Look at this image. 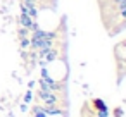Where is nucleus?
I'll list each match as a JSON object with an SVG mask.
<instances>
[{"label": "nucleus", "mask_w": 126, "mask_h": 117, "mask_svg": "<svg viewBox=\"0 0 126 117\" xmlns=\"http://www.w3.org/2000/svg\"><path fill=\"white\" fill-rule=\"evenodd\" d=\"M17 23H19V26H23V28H26V29H30V31H35V29H38V28H40L36 19H33V17H30L28 14H23V12L19 14Z\"/></svg>", "instance_id": "f257e3e1"}, {"label": "nucleus", "mask_w": 126, "mask_h": 117, "mask_svg": "<svg viewBox=\"0 0 126 117\" xmlns=\"http://www.w3.org/2000/svg\"><path fill=\"white\" fill-rule=\"evenodd\" d=\"M59 88H61V84L55 79H52L50 76H45L40 79V90L42 91H57Z\"/></svg>", "instance_id": "f03ea898"}, {"label": "nucleus", "mask_w": 126, "mask_h": 117, "mask_svg": "<svg viewBox=\"0 0 126 117\" xmlns=\"http://www.w3.org/2000/svg\"><path fill=\"white\" fill-rule=\"evenodd\" d=\"M38 96L45 102V105H57V102H59V98H57V95L54 93V91H38Z\"/></svg>", "instance_id": "7ed1b4c3"}, {"label": "nucleus", "mask_w": 126, "mask_h": 117, "mask_svg": "<svg viewBox=\"0 0 126 117\" xmlns=\"http://www.w3.org/2000/svg\"><path fill=\"white\" fill-rule=\"evenodd\" d=\"M42 110H43L47 115H55V114H59V112H61L57 105H42Z\"/></svg>", "instance_id": "20e7f679"}, {"label": "nucleus", "mask_w": 126, "mask_h": 117, "mask_svg": "<svg viewBox=\"0 0 126 117\" xmlns=\"http://www.w3.org/2000/svg\"><path fill=\"white\" fill-rule=\"evenodd\" d=\"M57 55H59V50H57V48L54 47L52 50H48V53H47V55L43 57V60H45V62L48 64V62H52V60H55V59H57Z\"/></svg>", "instance_id": "39448f33"}, {"label": "nucleus", "mask_w": 126, "mask_h": 117, "mask_svg": "<svg viewBox=\"0 0 126 117\" xmlns=\"http://www.w3.org/2000/svg\"><path fill=\"white\" fill-rule=\"evenodd\" d=\"M33 117H48V115L42 110V105H35L33 107Z\"/></svg>", "instance_id": "423d86ee"}, {"label": "nucleus", "mask_w": 126, "mask_h": 117, "mask_svg": "<svg viewBox=\"0 0 126 117\" xmlns=\"http://www.w3.org/2000/svg\"><path fill=\"white\" fill-rule=\"evenodd\" d=\"M19 47H21V50L30 48V36H23V38H19Z\"/></svg>", "instance_id": "0eeeda50"}, {"label": "nucleus", "mask_w": 126, "mask_h": 117, "mask_svg": "<svg viewBox=\"0 0 126 117\" xmlns=\"http://www.w3.org/2000/svg\"><path fill=\"white\" fill-rule=\"evenodd\" d=\"M17 35H19V38H23V36H30L31 31L26 29V28H23V26H19V28H17Z\"/></svg>", "instance_id": "6e6552de"}, {"label": "nucleus", "mask_w": 126, "mask_h": 117, "mask_svg": "<svg viewBox=\"0 0 126 117\" xmlns=\"http://www.w3.org/2000/svg\"><path fill=\"white\" fill-rule=\"evenodd\" d=\"M95 108H97V110H104V108H107V107H105L104 100H95Z\"/></svg>", "instance_id": "1a4fd4ad"}, {"label": "nucleus", "mask_w": 126, "mask_h": 117, "mask_svg": "<svg viewBox=\"0 0 126 117\" xmlns=\"http://www.w3.org/2000/svg\"><path fill=\"white\" fill-rule=\"evenodd\" d=\"M107 115H109V110H107V108L98 110V114H97V117H107Z\"/></svg>", "instance_id": "9d476101"}, {"label": "nucleus", "mask_w": 126, "mask_h": 117, "mask_svg": "<svg viewBox=\"0 0 126 117\" xmlns=\"http://www.w3.org/2000/svg\"><path fill=\"white\" fill-rule=\"evenodd\" d=\"M31 98H33V93H31V91H28V93L24 95V102L28 103V102H31Z\"/></svg>", "instance_id": "9b49d317"}, {"label": "nucleus", "mask_w": 126, "mask_h": 117, "mask_svg": "<svg viewBox=\"0 0 126 117\" xmlns=\"http://www.w3.org/2000/svg\"><path fill=\"white\" fill-rule=\"evenodd\" d=\"M21 57L26 59V57H28V52H26V50H21Z\"/></svg>", "instance_id": "f8f14e48"}, {"label": "nucleus", "mask_w": 126, "mask_h": 117, "mask_svg": "<svg viewBox=\"0 0 126 117\" xmlns=\"http://www.w3.org/2000/svg\"><path fill=\"white\" fill-rule=\"evenodd\" d=\"M35 2H36V4H38V2H40V0H35Z\"/></svg>", "instance_id": "ddd939ff"}]
</instances>
